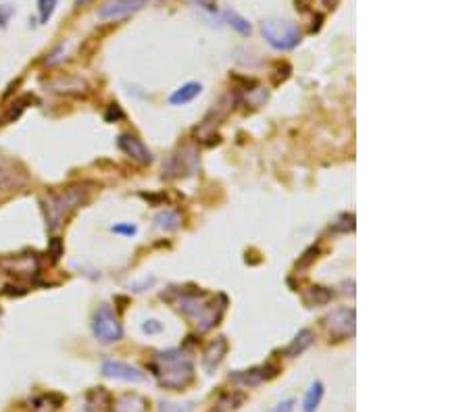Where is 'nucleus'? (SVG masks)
I'll return each mask as SVG.
<instances>
[{
  "mask_svg": "<svg viewBox=\"0 0 469 412\" xmlns=\"http://www.w3.org/2000/svg\"><path fill=\"white\" fill-rule=\"evenodd\" d=\"M165 300V298H163ZM178 312H182L184 317H188L199 331H209L213 329L219 319L223 317L226 310V298L223 296H215V294H207L203 290H178L176 296L167 298Z\"/></svg>",
  "mask_w": 469,
  "mask_h": 412,
  "instance_id": "1",
  "label": "nucleus"
},
{
  "mask_svg": "<svg viewBox=\"0 0 469 412\" xmlns=\"http://www.w3.org/2000/svg\"><path fill=\"white\" fill-rule=\"evenodd\" d=\"M150 371L161 387L174 391H180L194 381V362L184 350L178 348L156 354L150 364Z\"/></svg>",
  "mask_w": 469,
  "mask_h": 412,
  "instance_id": "2",
  "label": "nucleus"
},
{
  "mask_svg": "<svg viewBox=\"0 0 469 412\" xmlns=\"http://www.w3.org/2000/svg\"><path fill=\"white\" fill-rule=\"evenodd\" d=\"M90 183H77L59 191H50L48 198L42 202L44 206V215H46V225L50 232H57L71 213H75L80 206L88 200L90 194Z\"/></svg>",
  "mask_w": 469,
  "mask_h": 412,
  "instance_id": "3",
  "label": "nucleus"
},
{
  "mask_svg": "<svg viewBox=\"0 0 469 412\" xmlns=\"http://www.w3.org/2000/svg\"><path fill=\"white\" fill-rule=\"evenodd\" d=\"M263 38L275 50H292L300 44V30L286 19H265L261 24Z\"/></svg>",
  "mask_w": 469,
  "mask_h": 412,
  "instance_id": "4",
  "label": "nucleus"
},
{
  "mask_svg": "<svg viewBox=\"0 0 469 412\" xmlns=\"http://www.w3.org/2000/svg\"><path fill=\"white\" fill-rule=\"evenodd\" d=\"M92 331L100 344H115L123 337V327L119 323V317L107 304H100L96 308L92 317Z\"/></svg>",
  "mask_w": 469,
  "mask_h": 412,
  "instance_id": "5",
  "label": "nucleus"
},
{
  "mask_svg": "<svg viewBox=\"0 0 469 412\" xmlns=\"http://www.w3.org/2000/svg\"><path fill=\"white\" fill-rule=\"evenodd\" d=\"M324 327L328 329L330 337L336 339V341L355 337V331H357V312H355V308H349V306L334 308L324 319Z\"/></svg>",
  "mask_w": 469,
  "mask_h": 412,
  "instance_id": "6",
  "label": "nucleus"
},
{
  "mask_svg": "<svg viewBox=\"0 0 469 412\" xmlns=\"http://www.w3.org/2000/svg\"><path fill=\"white\" fill-rule=\"evenodd\" d=\"M196 171H199V154L194 148H188V146L176 150L163 162V175L169 179L188 177V175H194Z\"/></svg>",
  "mask_w": 469,
  "mask_h": 412,
  "instance_id": "7",
  "label": "nucleus"
},
{
  "mask_svg": "<svg viewBox=\"0 0 469 412\" xmlns=\"http://www.w3.org/2000/svg\"><path fill=\"white\" fill-rule=\"evenodd\" d=\"M28 183L30 173L19 160L0 156V191H17Z\"/></svg>",
  "mask_w": 469,
  "mask_h": 412,
  "instance_id": "8",
  "label": "nucleus"
},
{
  "mask_svg": "<svg viewBox=\"0 0 469 412\" xmlns=\"http://www.w3.org/2000/svg\"><path fill=\"white\" fill-rule=\"evenodd\" d=\"M148 0H109L98 9V17L102 21H119L125 19L146 7Z\"/></svg>",
  "mask_w": 469,
  "mask_h": 412,
  "instance_id": "9",
  "label": "nucleus"
},
{
  "mask_svg": "<svg viewBox=\"0 0 469 412\" xmlns=\"http://www.w3.org/2000/svg\"><path fill=\"white\" fill-rule=\"evenodd\" d=\"M100 373L107 379H117V381H127V383H142V381H146V373H142L138 366H131L127 362L113 360V358L102 362Z\"/></svg>",
  "mask_w": 469,
  "mask_h": 412,
  "instance_id": "10",
  "label": "nucleus"
},
{
  "mask_svg": "<svg viewBox=\"0 0 469 412\" xmlns=\"http://www.w3.org/2000/svg\"><path fill=\"white\" fill-rule=\"evenodd\" d=\"M279 373V366L273 364V362H265L261 366H255V368H248V371H236L232 373V381L242 385V387H255L263 381H269L273 379L275 375Z\"/></svg>",
  "mask_w": 469,
  "mask_h": 412,
  "instance_id": "11",
  "label": "nucleus"
},
{
  "mask_svg": "<svg viewBox=\"0 0 469 412\" xmlns=\"http://www.w3.org/2000/svg\"><path fill=\"white\" fill-rule=\"evenodd\" d=\"M117 148H119L127 158H131V160L138 162V165H150V162H152V152L146 148V144H144L140 138H136V135H131V133H121V135L117 138Z\"/></svg>",
  "mask_w": 469,
  "mask_h": 412,
  "instance_id": "12",
  "label": "nucleus"
},
{
  "mask_svg": "<svg viewBox=\"0 0 469 412\" xmlns=\"http://www.w3.org/2000/svg\"><path fill=\"white\" fill-rule=\"evenodd\" d=\"M0 271H5L9 275H34L38 271V259L32 254H19V256H5L0 259Z\"/></svg>",
  "mask_w": 469,
  "mask_h": 412,
  "instance_id": "13",
  "label": "nucleus"
},
{
  "mask_svg": "<svg viewBox=\"0 0 469 412\" xmlns=\"http://www.w3.org/2000/svg\"><path fill=\"white\" fill-rule=\"evenodd\" d=\"M228 348L230 346H228V339L223 335H219L213 341H209V346L203 352V366H205L207 373H213L223 362V358L228 354Z\"/></svg>",
  "mask_w": 469,
  "mask_h": 412,
  "instance_id": "14",
  "label": "nucleus"
},
{
  "mask_svg": "<svg viewBox=\"0 0 469 412\" xmlns=\"http://www.w3.org/2000/svg\"><path fill=\"white\" fill-rule=\"evenodd\" d=\"M86 408L88 412H111L113 395L104 387H94L86 393Z\"/></svg>",
  "mask_w": 469,
  "mask_h": 412,
  "instance_id": "15",
  "label": "nucleus"
},
{
  "mask_svg": "<svg viewBox=\"0 0 469 412\" xmlns=\"http://www.w3.org/2000/svg\"><path fill=\"white\" fill-rule=\"evenodd\" d=\"M332 298H334V292L324 285H309L302 292V302L306 306H326L332 302Z\"/></svg>",
  "mask_w": 469,
  "mask_h": 412,
  "instance_id": "16",
  "label": "nucleus"
},
{
  "mask_svg": "<svg viewBox=\"0 0 469 412\" xmlns=\"http://www.w3.org/2000/svg\"><path fill=\"white\" fill-rule=\"evenodd\" d=\"M201 92H203V86H201L199 82H188V84L180 86V88L169 96V102H172L174 106H182V104L192 102Z\"/></svg>",
  "mask_w": 469,
  "mask_h": 412,
  "instance_id": "17",
  "label": "nucleus"
},
{
  "mask_svg": "<svg viewBox=\"0 0 469 412\" xmlns=\"http://www.w3.org/2000/svg\"><path fill=\"white\" fill-rule=\"evenodd\" d=\"M36 98L32 96V94H26V96H21V98H17V100H13V104L0 115V125H9V123H15L21 115H24V111L34 102Z\"/></svg>",
  "mask_w": 469,
  "mask_h": 412,
  "instance_id": "18",
  "label": "nucleus"
},
{
  "mask_svg": "<svg viewBox=\"0 0 469 412\" xmlns=\"http://www.w3.org/2000/svg\"><path fill=\"white\" fill-rule=\"evenodd\" d=\"M313 331L311 329H300L298 333H296V337L290 341V346L286 348V356H290V358H296V356H300L302 352H306L311 346H313Z\"/></svg>",
  "mask_w": 469,
  "mask_h": 412,
  "instance_id": "19",
  "label": "nucleus"
},
{
  "mask_svg": "<svg viewBox=\"0 0 469 412\" xmlns=\"http://www.w3.org/2000/svg\"><path fill=\"white\" fill-rule=\"evenodd\" d=\"M324 383L322 381H315L309 389H306V395H304V402H302V412H318L322 400H324Z\"/></svg>",
  "mask_w": 469,
  "mask_h": 412,
  "instance_id": "20",
  "label": "nucleus"
},
{
  "mask_svg": "<svg viewBox=\"0 0 469 412\" xmlns=\"http://www.w3.org/2000/svg\"><path fill=\"white\" fill-rule=\"evenodd\" d=\"M63 402H65L63 395H57V393L38 395L32 400V412H57Z\"/></svg>",
  "mask_w": 469,
  "mask_h": 412,
  "instance_id": "21",
  "label": "nucleus"
},
{
  "mask_svg": "<svg viewBox=\"0 0 469 412\" xmlns=\"http://www.w3.org/2000/svg\"><path fill=\"white\" fill-rule=\"evenodd\" d=\"M154 223H156V227H159V230L174 232V230H178V227H180L182 219H180V215H178L176 211L167 209V211H161L159 215L154 217Z\"/></svg>",
  "mask_w": 469,
  "mask_h": 412,
  "instance_id": "22",
  "label": "nucleus"
},
{
  "mask_svg": "<svg viewBox=\"0 0 469 412\" xmlns=\"http://www.w3.org/2000/svg\"><path fill=\"white\" fill-rule=\"evenodd\" d=\"M226 17H228V24H230L238 34H242V36L250 34V24H248L244 17H240L236 11H226Z\"/></svg>",
  "mask_w": 469,
  "mask_h": 412,
  "instance_id": "23",
  "label": "nucleus"
},
{
  "mask_svg": "<svg viewBox=\"0 0 469 412\" xmlns=\"http://www.w3.org/2000/svg\"><path fill=\"white\" fill-rule=\"evenodd\" d=\"M320 256V246H311L302 252V256L296 261V271H304L309 269L313 263H315V259Z\"/></svg>",
  "mask_w": 469,
  "mask_h": 412,
  "instance_id": "24",
  "label": "nucleus"
},
{
  "mask_svg": "<svg viewBox=\"0 0 469 412\" xmlns=\"http://www.w3.org/2000/svg\"><path fill=\"white\" fill-rule=\"evenodd\" d=\"M194 402H161L159 410L161 412H192L194 410Z\"/></svg>",
  "mask_w": 469,
  "mask_h": 412,
  "instance_id": "25",
  "label": "nucleus"
},
{
  "mask_svg": "<svg viewBox=\"0 0 469 412\" xmlns=\"http://www.w3.org/2000/svg\"><path fill=\"white\" fill-rule=\"evenodd\" d=\"M246 92H248V94H246V102H248V106H252V109L261 106V104L269 98V92L263 90V88H257V86H255V90H246Z\"/></svg>",
  "mask_w": 469,
  "mask_h": 412,
  "instance_id": "26",
  "label": "nucleus"
},
{
  "mask_svg": "<svg viewBox=\"0 0 469 412\" xmlns=\"http://www.w3.org/2000/svg\"><path fill=\"white\" fill-rule=\"evenodd\" d=\"M57 9V0H38V15H40V24H48V19L53 17Z\"/></svg>",
  "mask_w": 469,
  "mask_h": 412,
  "instance_id": "27",
  "label": "nucleus"
},
{
  "mask_svg": "<svg viewBox=\"0 0 469 412\" xmlns=\"http://www.w3.org/2000/svg\"><path fill=\"white\" fill-rule=\"evenodd\" d=\"M334 232H353L355 230V215H342L340 221L332 227Z\"/></svg>",
  "mask_w": 469,
  "mask_h": 412,
  "instance_id": "28",
  "label": "nucleus"
},
{
  "mask_svg": "<svg viewBox=\"0 0 469 412\" xmlns=\"http://www.w3.org/2000/svg\"><path fill=\"white\" fill-rule=\"evenodd\" d=\"M48 254H50L53 263H57V261L63 256V242H61L59 238H53V240L48 242Z\"/></svg>",
  "mask_w": 469,
  "mask_h": 412,
  "instance_id": "29",
  "label": "nucleus"
},
{
  "mask_svg": "<svg viewBox=\"0 0 469 412\" xmlns=\"http://www.w3.org/2000/svg\"><path fill=\"white\" fill-rule=\"evenodd\" d=\"M275 73H277V75L273 77V84H275V86H279L282 82H286V79L290 77L292 67H290L288 63H279V65H277V69H275Z\"/></svg>",
  "mask_w": 469,
  "mask_h": 412,
  "instance_id": "30",
  "label": "nucleus"
},
{
  "mask_svg": "<svg viewBox=\"0 0 469 412\" xmlns=\"http://www.w3.org/2000/svg\"><path fill=\"white\" fill-rule=\"evenodd\" d=\"M119 119H123L121 106H119V104H111V106L107 109V113H104V121H107V123H115V121H119Z\"/></svg>",
  "mask_w": 469,
  "mask_h": 412,
  "instance_id": "31",
  "label": "nucleus"
},
{
  "mask_svg": "<svg viewBox=\"0 0 469 412\" xmlns=\"http://www.w3.org/2000/svg\"><path fill=\"white\" fill-rule=\"evenodd\" d=\"M113 234H119V236H134L138 232V227L134 223H123V225H113L111 227Z\"/></svg>",
  "mask_w": 469,
  "mask_h": 412,
  "instance_id": "32",
  "label": "nucleus"
},
{
  "mask_svg": "<svg viewBox=\"0 0 469 412\" xmlns=\"http://www.w3.org/2000/svg\"><path fill=\"white\" fill-rule=\"evenodd\" d=\"M13 13H15V9L11 5H3V7H0V30H3L9 24V19L13 17Z\"/></svg>",
  "mask_w": 469,
  "mask_h": 412,
  "instance_id": "33",
  "label": "nucleus"
},
{
  "mask_svg": "<svg viewBox=\"0 0 469 412\" xmlns=\"http://www.w3.org/2000/svg\"><path fill=\"white\" fill-rule=\"evenodd\" d=\"M294 404H296V400H294V397H288V400L275 404L269 412H292V410H294Z\"/></svg>",
  "mask_w": 469,
  "mask_h": 412,
  "instance_id": "34",
  "label": "nucleus"
},
{
  "mask_svg": "<svg viewBox=\"0 0 469 412\" xmlns=\"http://www.w3.org/2000/svg\"><path fill=\"white\" fill-rule=\"evenodd\" d=\"M163 327H161V323L159 321H146L144 325H142V331L144 333H148V335H152V333H159Z\"/></svg>",
  "mask_w": 469,
  "mask_h": 412,
  "instance_id": "35",
  "label": "nucleus"
},
{
  "mask_svg": "<svg viewBox=\"0 0 469 412\" xmlns=\"http://www.w3.org/2000/svg\"><path fill=\"white\" fill-rule=\"evenodd\" d=\"M194 3L199 7L207 9V11H217V3H215V0H194Z\"/></svg>",
  "mask_w": 469,
  "mask_h": 412,
  "instance_id": "36",
  "label": "nucleus"
},
{
  "mask_svg": "<svg viewBox=\"0 0 469 412\" xmlns=\"http://www.w3.org/2000/svg\"><path fill=\"white\" fill-rule=\"evenodd\" d=\"M322 3H324V7H326V9L334 11V9H336V7L340 5V0H322Z\"/></svg>",
  "mask_w": 469,
  "mask_h": 412,
  "instance_id": "37",
  "label": "nucleus"
},
{
  "mask_svg": "<svg viewBox=\"0 0 469 412\" xmlns=\"http://www.w3.org/2000/svg\"><path fill=\"white\" fill-rule=\"evenodd\" d=\"M90 0H75V7H84V5H88Z\"/></svg>",
  "mask_w": 469,
  "mask_h": 412,
  "instance_id": "38",
  "label": "nucleus"
},
{
  "mask_svg": "<svg viewBox=\"0 0 469 412\" xmlns=\"http://www.w3.org/2000/svg\"><path fill=\"white\" fill-rule=\"evenodd\" d=\"M156 3H167V0H156Z\"/></svg>",
  "mask_w": 469,
  "mask_h": 412,
  "instance_id": "39",
  "label": "nucleus"
}]
</instances>
